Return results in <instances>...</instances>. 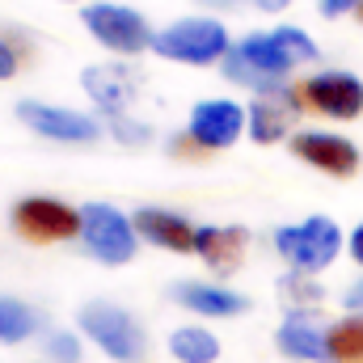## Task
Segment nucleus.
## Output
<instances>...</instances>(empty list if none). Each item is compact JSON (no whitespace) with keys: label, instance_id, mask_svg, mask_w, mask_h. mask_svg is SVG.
Here are the masks:
<instances>
[{"label":"nucleus","instance_id":"nucleus-1","mask_svg":"<svg viewBox=\"0 0 363 363\" xmlns=\"http://www.w3.org/2000/svg\"><path fill=\"white\" fill-rule=\"evenodd\" d=\"M317 55H321L317 43L300 26H274L267 34H245L241 43H233V51L224 55V77L267 97V93H283L287 72L313 64Z\"/></svg>","mask_w":363,"mask_h":363},{"label":"nucleus","instance_id":"nucleus-2","mask_svg":"<svg viewBox=\"0 0 363 363\" xmlns=\"http://www.w3.org/2000/svg\"><path fill=\"white\" fill-rule=\"evenodd\" d=\"M152 51L169 64L207 68V64H224V55L233 51V38H228V26L216 17H178L165 30H157Z\"/></svg>","mask_w":363,"mask_h":363},{"label":"nucleus","instance_id":"nucleus-3","mask_svg":"<svg viewBox=\"0 0 363 363\" xmlns=\"http://www.w3.org/2000/svg\"><path fill=\"white\" fill-rule=\"evenodd\" d=\"M81 334L89 338L101 355L114 363H140L148 355V334L144 325L114 300H89L81 308Z\"/></svg>","mask_w":363,"mask_h":363},{"label":"nucleus","instance_id":"nucleus-4","mask_svg":"<svg viewBox=\"0 0 363 363\" xmlns=\"http://www.w3.org/2000/svg\"><path fill=\"white\" fill-rule=\"evenodd\" d=\"M274 250L283 254V262L300 274L325 271L338 254H342V228L330 216H308L304 224H287L274 228Z\"/></svg>","mask_w":363,"mask_h":363},{"label":"nucleus","instance_id":"nucleus-5","mask_svg":"<svg viewBox=\"0 0 363 363\" xmlns=\"http://www.w3.org/2000/svg\"><path fill=\"white\" fill-rule=\"evenodd\" d=\"M81 241L106 267H127L140 250L135 220L127 211H118L114 203H85L81 207Z\"/></svg>","mask_w":363,"mask_h":363},{"label":"nucleus","instance_id":"nucleus-6","mask_svg":"<svg viewBox=\"0 0 363 363\" xmlns=\"http://www.w3.org/2000/svg\"><path fill=\"white\" fill-rule=\"evenodd\" d=\"M81 21L93 38L110 51V55H140L152 47V30L144 21V13H135L131 4H114V0H97L81 9Z\"/></svg>","mask_w":363,"mask_h":363},{"label":"nucleus","instance_id":"nucleus-7","mask_svg":"<svg viewBox=\"0 0 363 363\" xmlns=\"http://www.w3.org/2000/svg\"><path fill=\"white\" fill-rule=\"evenodd\" d=\"M13 228L34 241V245H55V241H72L81 237V211L60 203V199H47V194H30L13 207Z\"/></svg>","mask_w":363,"mask_h":363},{"label":"nucleus","instance_id":"nucleus-8","mask_svg":"<svg viewBox=\"0 0 363 363\" xmlns=\"http://www.w3.org/2000/svg\"><path fill=\"white\" fill-rule=\"evenodd\" d=\"M250 127V114L228 101V97H207L190 110V123H186V135L203 148V152H220V148H233Z\"/></svg>","mask_w":363,"mask_h":363},{"label":"nucleus","instance_id":"nucleus-9","mask_svg":"<svg viewBox=\"0 0 363 363\" xmlns=\"http://www.w3.org/2000/svg\"><path fill=\"white\" fill-rule=\"evenodd\" d=\"M17 118L43 135V140H55V144H93L101 135V123L81 114V110H68V106H47V101H17Z\"/></svg>","mask_w":363,"mask_h":363},{"label":"nucleus","instance_id":"nucleus-10","mask_svg":"<svg viewBox=\"0 0 363 363\" xmlns=\"http://www.w3.org/2000/svg\"><path fill=\"white\" fill-rule=\"evenodd\" d=\"M296 93H300V106H308V110H317L325 118H342L347 123V118L363 114V81L355 72H338V68L317 72Z\"/></svg>","mask_w":363,"mask_h":363},{"label":"nucleus","instance_id":"nucleus-11","mask_svg":"<svg viewBox=\"0 0 363 363\" xmlns=\"http://www.w3.org/2000/svg\"><path fill=\"white\" fill-rule=\"evenodd\" d=\"M291 152L304 165H313V169H321L330 178H355L363 165L359 148L347 135H334V131H296L291 135Z\"/></svg>","mask_w":363,"mask_h":363},{"label":"nucleus","instance_id":"nucleus-12","mask_svg":"<svg viewBox=\"0 0 363 363\" xmlns=\"http://www.w3.org/2000/svg\"><path fill=\"white\" fill-rule=\"evenodd\" d=\"M135 233L140 241L157 245V250H169V254H194V241H199V228L178 216V211H165V207H140L135 216Z\"/></svg>","mask_w":363,"mask_h":363},{"label":"nucleus","instance_id":"nucleus-13","mask_svg":"<svg viewBox=\"0 0 363 363\" xmlns=\"http://www.w3.org/2000/svg\"><path fill=\"white\" fill-rule=\"evenodd\" d=\"M81 85L93 97V106L106 118H114V114H127V106L135 97V72L127 64H93L81 72Z\"/></svg>","mask_w":363,"mask_h":363},{"label":"nucleus","instance_id":"nucleus-14","mask_svg":"<svg viewBox=\"0 0 363 363\" xmlns=\"http://www.w3.org/2000/svg\"><path fill=\"white\" fill-rule=\"evenodd\" d=\"M274 347L287 355V359H304V363H334L330 355V330H321L313 317L304 313H291L279 334H274Z\"/></svg>","mask_w":363,"mask_h":363},{"label":"nucleus","instance_id":"nucleus-15","mask_svg":"<svg viewBox=\"0 0 363 363\" xmlns=\"http://www.w3.org/2000/svg\"><path fill=\"white\" fill-rule=\"evenodd\" d=\"M245 250H250V233H245L241 224H224V228L203 224V228H199V241H194V254H199L216 274H233L241 267Z\"/></svg>","mask_w":363,"mask_h":363},{"label":"nucleus","instance_id":"nucleus-16","mask_svg":"<svg viewBox=\"0 0 363 363\" xmlns=\"http://www.w3.org/2000/svg\"><path fill=\"white\" fill-rule=\"evenodd\" d=\"M169 296L178 300L182 308L199 313V317H241V313H250V300L241 291H233V287H220V283L190 279V283H174Z\"/></svg>","mask_w":363,"mask_h":363},{"label":"nucleus","instance_id":"nucleus-17","mask_svg":"<svg viewBox=\"0 0 363 363\" xmlns=\"http://www.w3.org/2000/svg\"><path fill=\"white\" fill-rule=\"evenodd\" d=\"M296 110H300V93L283 89V93H267L250 106V140L254 144H279L291 123H296Z\"/></svg>","mask_w":363,"mask_h":363},{"label":"nucleus","instance_id":"nucleus-18","mask_svg":"<svg viewBox=\"0 0 363 363\" xmlns=\"http://www.w3.org/2000/svg\"><path fill=\"white\" fill-rule=\"evenodd\" d=\"M169 355L178 363H216L220 359V338L203 325H178L169 334Z\"/></svg>","mask_w":363,"mask_h":363},{"label":"nucleus","instance_id":"nucleus-19","mask_svg":"<svg viewBox=\"0 0 363 363\" xmlns=\"http://www.w3.org/2000/svg\"><path fill=\"white\" fill-rule=\"evenodd\" d=\"M30 334H38V313H34L26 300L0 296V342H4V347H17V342H26Z\"/></svg>","mask_w":363,"mask_h":363},{"label":"nucleus","instance_id":"nucleus-20","mask_svg":"<svg viewBox=\"0 0 363 363\" xmlns=\"http://www.w3.org/2000/svg\"><path fill=\"white\" fill-rule=\"evenodd\" d=\"M330 355L334 363H363V317H347L330 325Z\"/></svg>","mask_w":363,"mask_h":363},{"label":"nucleus","instance_id":"nucleus-21","mask_svg":"<svg viewBox=\"0 0 363 363\" xmlns=\"http://www.w3.org/2000/svg\"><path fill=\"white\" fill-rule=\"evenodd\" d=\"M106 127H110V135H114L118 144H127V148H140V144L152 140V127L140 123V118H131V114H114V118H106Z\"/></svg>","mask_w":363,"mask_h":363},{"label":"nucleus","instance_id":"nucleus-22","mask_svg":"<svg viewBox=\"0 0 363 363\" xmlns=\"http://www.w3.org/2000/svg\"><path fill=\"white\" fill-rule=\"evenodd\" d=\"M43 351H47V359H55V363H81V338L68 334V330H51L43 338Z\"/></svg>","mask_w":363,"mask_h":363},{"label":"nucleus","instance_id":"nucleus-23","mask_svg":"<svg viewBox=\"0 0 363 363\" xmlns=\"http://www.w3.org/2000/svg\"><path fill=\"white\" fill-rule=\"evenodd\" d=\"M279 291L283 296H291L296 304H313V300H321L325 291H321V283H317V274H300L291 271L287 279H279Z\"/></svg>","mask_w":363,"mask_h":363},{"label":"nucleus","instance_id":"nucleus-24","mask_svg":"<svg viewBox=\"0 0 363 363\" xmlns=\"http://www.w3.org/2000/svg\"><path fill=\"white\" fill-rule=\"evenodd\" d=\"M9 77H17V55H13V47L0 38V81H9Z\"/></svg>","mask_w":363,"mask_h":363},{"label":"nucleus","instance_id":"nucleus-25","mask_svg":"<svg viewBox=\"0 0 363 363\" xmlns=\"http://www.w3.org/2000/svg\"><path fill=\"white\" fill-rule=\"evenodd\" d=\"M317 4H321V13H325V17H342V13L359 9V0H317Z\"/></svg>","mask_w":363,"mask_h":363},{"label":"nucleus","instance_id":"nucleus-26","mask_svg":"<svg viewBox=\"0 0 363 363\" xmlns=\"http://www.w3.org/2000/svg\"><path fill=\"white\" fill-rule=\"evenodd\" d=\"M347 308H351L355 317H363V279H359V283H351V287H347Z\"/></svg>","mask_w":363,"mask_h":363},{"label":"nucleus","instance_id":"nucleus-27","mask_svg":"<svg viewBox=\"0 0 363 363\" xmlns=\"http://www.w3.org/2000/svg\"><path fill=\"white\" fill-rule=\"evenodd\" d=\"M245 4H254V9H262V13H283L291 0H245Z\"/></svg>","mask_w":363,"mask_h":363},{"label":"nucleus","instance_id":"nucleus-28","mask_svg":"<svg viewBox=\"0 0 363 363\" xmlns=\"http://www.w3.org/2000/svg\"><path fill=\"white\" fill-rule=\"evenodd\" d=\"M351 258L363 267V224L359 228H351Z\"/></svg>","mask_w":363,"mask_h":363},{"label":"nucleus","instance_id":"nucleus-29","mask_svg":"<svg viewBox=\"0 0 363 363\" xmlns=\"http://www.w3.org/2000/svg\"><path fill=\"white\" fill-rule=\"evenodd\" d=\"M199 4H211V9H237V4H245V0H199Z\"/></svg>","mask_w":363,"mask_h":363},{"label":"nucleus","instance_id":"nucleus-30","mask_svg":"<svg viewBox=\"0 0 363 363\" xmlns=\"http://www.w3.org/2000/svg\"><path fill=\"white\" fill-rule=\"evenodd\" d=\"M355 17H359V21H363V0H359V9H355Z\"/></svg>","mask_w":363,"mask_h":363}]
</instances>
